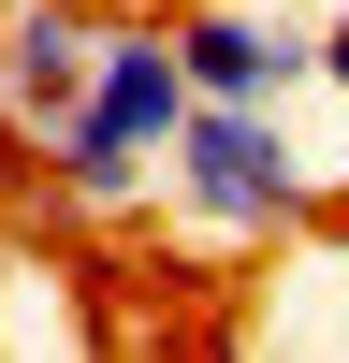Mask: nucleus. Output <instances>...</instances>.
Here are the masks:
<instances>
[{
    "label": "nucleus",
    "instance_id": "f03ea898",
    "mask_svg": "<svg viewBox=\"0 0 349 363\" xmlns=\"http://www.w3.org/2000/svg\"><path fill=\"white\" fill-rule=\"evenodd\" d=\"M160 189H174V218H189L204 247H277V233L306 218V160H291L277 102H189Z\"/></svg>",
    "mask_w": 349,
    "mask_h": 363
},
{
    "label": "nucleus",
    "instance_id": "7ed1b4c3",
    "mask_svg": "<svg viewBox=\"0 0 349 363\" xmlns=\"http://www.w3.org/2000/svg\"><path fill=\"white\" fill-rule=\"evenodd\" d=\"M102 29L87 0H0V145H58V116L102 73Z\"/></svg>",
    "mask_w": 349,
    "mask_h": 363
},
{
    "label": "nucleus",
    "instance_id": "f257e3e1",
    "mask_svg": "<svg viewBox=\"0 0 349 363\" xmlns=\"http://www.w3.org/2000/svg\"><path fill=\"white\" fill-rule=\"evenodd\" d=\"M189 102H204V87H189V58H174V15H116L87 102L58 116V145H44V189H58V203H131L145 174L174 160Z\"/></svg>",
    "mask_w": 349,
    "mask_h": 363
},
{
    "label": "nucleus",
    "instance_id": "20e7f679",
    "mask_svg": "<svg viewBox=\"0 0 349 363\" xmlns=\"http://www.w3.org/2000/svg\"><path fill=\"white\" fill-rule=\"evenodd\" d=\"M174 58H189L204 102H291V87H320V29H262V15H233V0L174 15Z\"/></svg>",
    "mask_w": 349,
    "mask_h": 363
},
{
    "label": "nucleus",
    "instance_id": "39448f33",
    "mask_svg": "<svg viewBox=\"0 0 349 363\" xmlns=\"http://www.w3.org/2000/svg\"><path fill=\"white\" fill-rule=\"evenodd\" d=\"M320 87H335V102H349V0H335V15H320Z\"/></svg>",
    "mask_w": 349,
    "mask_h": 363
}]
</instances>
